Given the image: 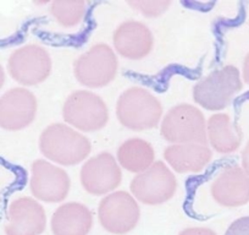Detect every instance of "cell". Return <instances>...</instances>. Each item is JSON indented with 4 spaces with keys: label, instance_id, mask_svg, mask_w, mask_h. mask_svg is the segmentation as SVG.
<instances>
[{
    "label": "cell",
    "instance_id": "1",
    "mask_svg": "<svg viewBox=\"0 0 249 235\" xmlns=\"http://www.w3.org/2000/svg\"><path fill=\"white\" fill-rule=\"evenodd\" d=\"M39 150L47 159L72 167L86 160L92 152V145L88 137L68 124L54 123L40 134Z\"/></svg>",
    "mask_w": 249,
    "mask_h": 235
},
{
    "label": "cell",
    "instance_id": "2",
    "mask_svg": "<svg viewBox=\"0 0 249 235\" xmlns=\"http://www.w3.org/2000/svg\"><path fill=\"white\" fill-rule=\"evenodd\" d=\"M162 104L143 87H130L121 93L116 103V117L124 128L132 131L155 129L162 119Z\"/></svg>",
    "mask_w": 249,
    "mask_h": 235
},
{
    "label": "cell",
    "instance_id": "3",
    "mask_svg": "<svg viewBox=\"0 0 249 235\" xmlns=\"http://www.w3.org/2000/svg\"><path fill=\"white\" fill-rule=\"evenodd\" d=\"M160 135L171 145H207V120L199 108L190 103L175 105L162 118Z\"/></svg>",
    "mask_w": 249,
    "mask_h": 235
},
{
    "label": "cell",
    "instance_id": "4",
    "mask_svg": "<svg viewBox=\"0 0 249 235\" xmlns=\"http://www.w3.org/2000/svg\"><path fill=\"white\" fill-rule=\"evenodd\" d=\"M243 88L241 73L233 65H225L198 81L193 87V99L199 107L219 112L231 104Z\"/></svg>",
    "mask_w": 249,
    "mask_h": 235
},
{
    "label": "cell",
    "instance_id": "5",
    "mask_svg": "<svg viewBox=\"0 0 249 235\" xmlns=\"http://www.w3.org/2000/svg\"><path fill=\"white\" fill-rule=\"evenodd\" d=\"M109 117V108L104 99L88 90L72 92L62 105L65 124L83 133L102 130L107 126Z\"/></svg>",
    "mask_w": 249,
    "mask_h": 235
},
{
    "label": "cell",
    "instance_id": "6",
    "mask_svg": "<svg viewBox=\"0 0 249 235\" xmlns=\"http://www.w3.org/2000/svg\"><path fill=\"white\" fill-rule=\"evenodd\" d=\"M119 60L114 49L105 43H98L78 57L73 64V75L82 86L103 88L116 78Z\"/></svg>",
    "mask_w": 249,
    "mask_h": 235
},
{
    "label": "cell",
    "instance_id": "7",
    "mask_svg": "<svg viewBox=\"0 0 249 235\" xmlns=\"http://www.w3.org/2000/svg\"><path fill=\"white\" fill-rule=\"evenodd\" d=\"M140 218L138 201L127 191H114L104 196L98 206L99 224L112 235H126L135 230Z\"/></svg>",
    "mask_w": 249,
    "mask_h": 235
},
{
    "label": "cell",
    "instance_id": "8",
    "mask_svg": "<svg viewBox=\"0 0 249 235\" xmlns=\"http://www.w3.org/2000/svg\"><path fill=\"white\" fill-rule=\"evenodd\" d=\"M131 194L147 206H159L167 202L177 191V179L170 167L157 160L152 167L137 174L131 181Z\"/></svg>",
    "mask_w": 249,
    "mask_h": 235
},
{
    "label": "cell",
    "instance_id": "9",
    "mask_svg": "<svg viewBox=\"0 0 249 235\" xmlns=\"http://www.w3.org/2000/svg\"><path fill=\"white\" fill-rule=\"evenodd\" d=\"M52 68L49 52L39 44H26L18 48L8 60L9 75L26 87L44 82L52 74Z\"/></svg>",
    "mask_w": 249,
    "mask_h": 235
},
{
    "label": "cell",
    "instance_id": "10",
    "mask_svg": "<svg viewBox=\"0 0 249 235\" xmlns=\"http://www.w3.org/2000/svg\"><path fill=\"white\" fill-rule=\"evenodd\" d=\"M80 180L89 195L107 196L121 184V167L111 153L100 152L86 160L81 168Z\"/></svg>",
    "mask_w": 249,
    "mask_h": 235
},
{
    "label": "cell",
    "instance_id": "11",
    "mask_svg": "<svg viewBox=\"0 0 249 235\" xmlns=\"http://www.w3.org/2000/svg\"><path fill=\"white\" fill-rule=\"evenodd\" d=\"M30 189L37 201L59 203L68 197L71 180L62 168L45 159H37L31 165Z\"/></svg>",
    "mask_w": 249,
    "mask_h": 235
},
{
    "label": "cell",
    "instance_id": "12",
    "mask_svg": "<svg viewBox=\"0 0 249 235\" xmlns=\"http://www.w3.org/2000/svg\"><path fill=\"white\" fill-rule=\"evenodd\" d=\"M38 102L30 90L15 87L0 96V129L20 131L35 121Z\"/></svg>",
    "mask_w": 249,
    "mask_h": 235
},
{
    "label": "cell",
    "instance_id": "13",
    "mask_svg": "<svg viewBox=\"0 0 249 235\" xmlns=\"http://www.w3.org/2000/svg\"><path fill=\"white\" fill-rule=\"evenodd\" d=\"M47 229V213L36 198L21 196L10 202L4 225L5 235H40Z\"/></svg>",
    "mask_w": 249,
    "mask_h": 235
},
{
    "label": "cell",
    "instance_id": "14",
    "mask_svg": "<svg viewBox=\"0 0 249 235\" xmlns=\"http://www.w3.org/2000/svg\"><path fill=\"white\" fill-rule=\"evenodd\" d=\"M210 194L217 205L236 208L249 202V175L238 165H227L215 176Z\"/></svg>",
    "mask_w": 249,
    "mask_h": 235
},
{
    "label": "cell",
    "instance_id": "15",
    "mask_svg": "<svg viewBox=\"0 0 249 235\" xmlns=\"http://www.w3.org/2000/svg\"><path fill=\"white\" fill-rule=\"evenodd\" d=\"M112 43L116 53L122 58L128 60H141L153 50L154 36L145 23L127 20L115 30Z\"/></svg>",
    "mask_w": 249,
    "mask_h": 235
},
{
    "label": "cell",
    "instance_id": "16",
    "mask_svg": "<svg viewBox=\"0 0 249 235\" xmlns=\"http://www.w3.org/2000/svg\"><path fill=\"white\" fill-rule=\"evenodd\" d=\"M164 159L178 174H198L212 162L213 151L200 143L170 145L165 148Z\"/></svg>",
    "mask_w": 249,
    "mask_h": 235
},
{
    "label": "cell",
    "instance_id": "17",
    "mask_svg": "<svg viewBox=\"0 0 249 235\" xmlns=\"http://www.w3.org/2000/svg\"><path fill=\"white\" fill-rule=\"evenodd\" d=\"M93 223L92 211L85 203L66 202L54 211L50 229L53 235H88Z\"/></svg>",
    "mask_w": 249,
    "mask_h": 235
},
{
    "label": "cell",
    "instance_id": "18",
    "mask_svg": "<svg viewBox=\"0 0 249 235\" xmlns=\"http://www.w3.org/2000/svg\"><path fill=\"white\" fill-rule=\"evenodd\" d=\"M207 137L213 150L221 155H230L239 148L243 134L229 114L216 113L207 121Z\"/></svg>",
    "mask_w": 249,
    "mask_h": 235
},
{
    "label": "cell",
    "instance_id": "19",
    "mask_svg": "<svg viewBox=\"0 0 249 235\" xmlns=\"http://www.w3.org/2000/svg\"><path fill=\"white\" fill-rule=\"evenodd\" d=\"M120 167L133 174H141L155 162L152 143L140 137H131L120 145L116 153Z\"/></svg>",
    "mask_w": 249,
    "mask_h": 235
},
{
    "label": "cell",
    "instance_id": "20",
    "mask_svg": "<svg viewBox=\"0 0 249 235\" xmlns=\"http://www.w3.org/2000/svg\"><path fill=\"white\" fill-rule=\"evenodd\" d=\"M86 5L82 0H56L50 4V13L59 25L71 28L77 26L86 15Z\"/></svg>",
    "mask_w": 249,
    "mask_h": 235
},
{
    "label": "cell",
    "instance_id": "21",
    "mask_svg": "<svg viewBox=\"0 0 249 235\" xmlns=\"http://www.w3.org/2000/svg\"><path fill=\"white\" fill-rule=\"evenodd\" d=\"M127 4L145 18H158L171 6V1L169 0H150V1L141 0V1H128Z\"/></svg>",
    "mask_w": 249,
    "mask_h": 235
},
{
    "label": "cell",
    "instance_id": "22",
    "mask_svg": "<svg viewBox=\"0 0 249 235\" xmlns=\"http://www.w3.org/2000/svg\"><path fill=\"white\" fill-rule=\"evenodd\" d=\"M225 235H249V215L233 220L226 229Z\"/></svg>",
    "mask_w": 249,
    "mask_h": 235
},
{
    "label": "cell",
    "instance_id": "23",
    "mask_svg": "<svg viewBox=\"0 0 249 235\" xmlns=\"http://www.w3.org/2000/svg\"><path fill=\"white\" fill-rule=\"evenodd\" d=\"M178 235H217L216 232L208 227H190L178 233Z\"/></svg>",
    "mask_w": 249,
    "mask_h": 235
},
{
    "label": "cell",
    "instance_id": "24",
    "mask_svg": "<svg viewBox=\"0 0 249 235\" xmlns=\"http://www.w3.org/2000/svg\"><path fill=\"white\" fill-rule=\"evenodd\" d=\"M242 168L249 175V141L242 152Z\"/></svg>",
    "mask_w": 249,
    "mask_h": 235
},
{
    "label": "cell",
    "instance_id": "25",
    "mask_svg": "<svg viewBox=\"0 0 249 235\" xmlns=\"http://www.w3.org/2000/svg\"><path fill=\"white\" fill-rule=\"evenodd\" d=\"M242 75H243L244 82L249 85V53L246 55L243 61V70H242Z\"/></svg>",
    "mask_w": 249,
    "mask_h": 235
},
{
    "label": "cell",
    "instance_id": "26",
    "mask_svg": "<svg viewBox=\"0 0 249 235\" xmlns=\"http://www.w3.org/2000/svg\"><path fill=\"white\" fill-rule=\"evenodd\" d=\"M5 70H4L3 65L0 64V91H1V88H3L4 83H5Z\"/></svg>",
    "mask_w": 249,
    "mask_h": 235
}]
</instances>
